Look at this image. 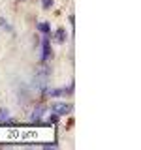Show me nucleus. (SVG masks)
<instances>
[{"label": "nucleus", "mask_w": 141, "mask_h": 150, "mask_svg": "<svg viewBox=\"0 0 141 150\" xmlns=\"http://www.w3.org/2000/svg\"><path fill=\"white\" fill-rule=\"evenodd\" d=\"M51 56V43H49V38H47V34H43V41H41V60H49Z\"/></svg>", "instance_id": "f257e3e1"}, {"label": "nucleus", "mask_w": 141, "mask_h": 150, "mask_svg": "<svg viewBox=\"0 0 141 150\" xmlns=\"http://www.w3.org/2000/svg\"><path fill=\"white\" fill-rule=\"evenodd\" d=\"M53 111H55V115H58V116L70 115V112H72V105H70V103H55Z\"/></svg>", "instance_id": "f03ea898"}, {"label": "nucleus", "mask_w": 141, "mask_h": 150, "mask_svg": "<svg viewBox=\"0 0 141 150\" xmlns=\"http://www.w3.org/2000/svg\"><path fill=\"white\" fill-rule=\"evenodd\" d=\"M45 111H47V107H45V105H38L36 109H34V112H32L30 120H32V122H40V118L45 115Z\"/></svg>", "instance_id": "7ed1b4c3"}, {"label": "nucleus", "mask_w": 141, "mask_h": 150, "mask_svg": "<svg viewBox=\"0 0 141 150\" xmlns=\"http://www.w3.org/2000/svg\"><path fill=\"white\" fill-rule=\"evenodd\" d=\"M55 38H56V41L64 43V41H66V30H64V28H58V30H56V34H55Z\"/></svg>", "instance_id": "20e7f679"}, {"label": "nucleus", "mask_w": 141, "mask_h": 150, "mask_svg": "<svg viewBox=\"0 0 141 150\" xmlns=\"http://www.w3.org/2000/svg\"><path fill=\"white\" fill-rule=\"evenodd\" d=\"M38 30H40L41 34H47V36H49V23H47V21L40 23V25H38Z\"/></svg>", "instance_id": "39448f33"}, {"label": "nucleus", "mask_w": 141, "mask_h": 150, "mask_svg": "<svg viewBox=\"0 0 141 150\" xmlns=\"http://www.w3.org/2000/svg\"><path fill=\"white\" fill-rule=\"evenodd\" d=\"M8 120H9V111L0 109V122H8Z\"/></svg>", "instance_id": "423d86ee"}, {"label": "nucleus", "mask_w": 141, "mask_h": 150, "mask_svg": "<svg viewBox=\"0 0 141 150\" xmlns=\"http://www.w3.org/2000/svg\"><path fill=\"white\" fill-rule=\"evenodd\" d=\"M41 6H43L45 9H49L51 6H53V0H41Z\"/></svg>", "instance_id": "0eeeda50"}, {"label": "nucleus", "mask_w": 141, "mask_h": 150, "mask_svg": "<svg viewBox=\"0 0 141 150\" xmlns=\"http://www.w3.org/2000/svg\"><path fill=\"white\" fill-rule=\"evenodd\" d=\"M0 26H2V28H6V30H8V32H9V30H11V26H9V25H8V23H6V21H4V19H2V17H0Z\"/></svg>", "instance_id": "6e6552de"}, {"label": "nucleus", "mask_w": 141, "mask_h": 150, "mask_svg": "<svg viewBox=\"0 0 141 150\" xmlns=\"http://www.w3.org/2000/svg\"><path fill=\"white\" fill-rule=\"evenodd\" d=\"M62 90H60V88H55V90H51V96H62Z\"/></svg>", "instance_id": "1a4fd4ad"}]
</instances>
